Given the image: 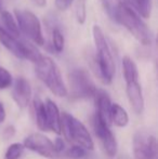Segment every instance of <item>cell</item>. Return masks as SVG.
I'll use <instances>...</instances> for the list:
<instances>
[{"label":"cell","instance_id":"1","mask_svg":"<svg viewBox=\"0 0 158 159\" xmlns=\"http://www.w3.org/2000/svg\"><path fill=\"white\" fill-rule=\"evenodd\" d=\"M114 21L122 25L140 43L148 46L152 42L151 32L139 14L124 1L117 3Z\"/></svg>","mask_w":158,"mask_h":159},{"label":"cell","instance_id":"2","mask_svg":"<svg viewBox=\"0 0 158 159\" xmlns=\"http://www.w3.org/2000/svg\"><path fill=\"white\" fill-rule=\"evenodd\" d=\"M93 41H94L97 57H95V64H97L99 76L103 82L111 84L115 76L116 66L113 59L112 51L110 49L105 35L99 25H94L92 28Z\"/></svg>","mask_w":158,"mask_h":159},{"label":"cell","instance_id":"3","mask_svg":"<svg viewBox=\"0 0 158 159\" xmlns=\"http://www.w3.org/2000/svg\"><path fill=\"white\" fill-rule=\"evenodd\" d=\"M34 64L37 77L53 94L59 98H64L68 94V90L63 81L61 71L51 57L41 55Z\"/></svg>","mask_w":158,"mask_h":159},{"label":"cell","instance_id":"4","mask_svg":"<svg viewBox=\"0 0 158 159\" xmlns=\"http://www.w3.org/2000/svg\"><path fill=\"white\" fill-rule=\"evenodd\" d=\"M61 132L68 142H75L87 151L94 148V143L88 129L81 121L67 113H64L61 117Z\"/></svg>","mask_w":158,"mask_h":159},{"label":"cell","instance_id":"5","mask_svg":"<svg viewBox=\"0 0 158 159\" xmlns=\"http://www.w3.org/2000/svg\"><path fill=\"white\" fill-rule=\"evenodd\" d=\"M15 20L19 25L20 32L26 36L30 41L37 46H43L44 38L42 35L41 23L33 12L28 10H14Z\"/></svg>","mask_w":158,"mask_h":159},{"label":"cell","instance_id":"6","mask_svg":"<svg viewBox=\"0 0 158 159\" xmlns=\"http://www.w3.org/2000/svg\"><path fill=\"white\" fill-rule=\"evenodd\" d=\"M68 84L70 95L75 100L90 98L97 91V87L89 73L82 68H76L70 71L68 75Z\"/></svg>","mask_w":158,"mask_h":159},{"label":"cell","instance_id":"7","mask_svg":"<svg viewBox=\"0 0 158 159\" xmlns=\"http://www.w3.org/2000/svg\"><path fill=\"white\" fill-rule=\"evenodd\" d=\"M133 154L135 159H157V141L154 135L139 132L133 138Z\"/></svg>","mask_w":158,"mask_h":159},{"label":"cell","instance_id":"8","mask_svg":"<svg viewBox=\"0 0 158 159\" xmlns=\"http://www.w3.org/2000/svg\"><path fill=\"white\" fill-rule=\"evenodd\" d=\"M93 129H94V132L97 138H99V140L101 141L102 146H103L105 153L110 157H114L117 154L118 145H117V140L114 134H113L110 126L102 122L97 116H94V119H93Z\"/></svg>","mask_w":158,"mask_h":159},{"label":"cell","instance_id":"9","mask_svg":"<svg viewBox=\"0 0 158 159\" xmlns=\"http://www.w3.org/2000/svg\"><path fill=\"white\" fill-rule=\"evenodd\" d=\"M24 147L32 152L39 154L47 158L54 157L55 153L54 147H53V142L46 135H42L40 133H35L32 135L27 136L24 140L23 143Z\"/></svg>","mask_w":158,"mask_h":159},{"label":"cell","instance_id":"10","mask_svg":"<svg viewBox=\"0 0 158 159\" xmlns=\"http://www.w3.org/2000/svg\"><path fill=\"white\" fill-rule=\"evenodd\" d=\"M12 98L16 105L21 108H25L29 104L32 98V87L29 82L23 77H17L12 82Z\"/></svg>","mask_w":158,"mask_h":159},{"label":"cell","instance_id":"11","mask_svg":"<svg viewBox=\"0 0 158 159\" xmlns=\"http://www.w3.org/2000/svg\"><path fill=\"white\" fill-rule=\"evenodd\" d=\"M95 98V106H97V113L95 116L104 122L105 125L111 127L112 125V117H111V111H112V102L111 98L105 91L97 90L94 93Z\"/></svg>","mask_w":158,"mask_h":159},{"label":"cell","instance_id":"12","mask_svg":"<svg viewBox=\"0 0 158 159\" xmlns=\"http://www.w3.org/2000/svg\"><path fill=\"white\" fill-rule=\"evenodd\" d=\"M0 43L10 53L19 59H24V40H20L9 34L3 27L0 26Z\"/></svg>","mask_w":158,"mask_h":159},{"label":"cell","instance_id":"13","mask_svg":"<svg viewBox=\"0 0 158 159\" xmlns=\"http://www.w3.org/2000/svg\"><path fill=\"white\" fill-rule=\"evenodd\" d=\"M126 93L134 113L141 114L144 109V98L139 80L126 84Z\"/></svg>","mask_w":158,"mask_h":159},{"label":"cell","instance_id":"14","mask_svg":"<svg viewBox=\"0 0 158 159\" xmlns=\"http://www.w3.org/2000/svg\"><path fill=\"white\" fill-rule=\"evenodd\" d=\"M44 106H46L49 130H52L56 134H61V115L57 105L53 101L47 100Z\"/></svg>","mask_w":158,"mask_h":159},{"label":"cell","instance_id":"15","mask_svg":"<svg viewBox=\"0 0 158 159\" xmlns=\"http://www.w3.org/2000/svg\"><path fill=\"white\" fill-rule=\"evenodd\" d=\"M122 75H124V81L131 82L137 81L139 79V70L138 66L130 57H122Z\"/></svg>","mask_w":158,"mask_h":159},{"label":"cell","instance_id":"16","mask_svg":"<svg viewBox=\"0 0 158 159\" xmlns=\"http://www.w3.org/2000/svg\"><path fill=\"white\" fill-rule=\"evenodd\" d=\"M133 9L143 19H148L152 12V1L151 0H121Z\"/></svg>","mask_w":158,"mask_h":159},{"label":"cell","instance_id":"17","mask_svg":"<svg viewBox=\"0 0 158 159\" xmlns=\"http://www.w3.org/2000/svg\"><path fill=\"white\" fill-rule=\"evenodd\" d=\"M34 109H35V116H36V122L37 126L41 131H48V120H47V111L44 103L40 100L39 98H36L34 100Z\"/></svg>","mask_w":158,"mask_h":159},{"label":"cell","instance_id":"18","mask_svg":"<svg viewBox=\"0 0 158 159\" xmlns=\"http://www.w3.org/2000/svg\"><path fill=\"white\" fill-rule=\"evenodd\" d=\"M0 16H1V21L4 26V30L9 34H11L12 36H14V37L20 38L21 32H20L19 25H17V22L15 20V17L10 12H8L6 10H2L0 12Z\"/></svg>","mask_w":158,"mask_h":159},{"label":"cell","instance_id":"19","mask_svg":"<svg viewBox=\"0 0 158 159\" xmlns=\"http://www.w3.org/2000/svg\"><path fill=\"white\" fill-rule=\"evenodd\" d=\"M111 117L112 122L117 127L124 128L129 124V115L119 104H112V111H111Z\"/></svg>","mask_w":158,"mask_h":159},{"label":"cell","instance_id":"20","mask_svg":"<svg viewBox=\"0 0 158 159\" xmlns=\"http://www.w3.org/2000/svg\"><path fill=\"white\" fill-rule=\"evenodd\" d=\"M65 46V38H64L63 33L57 27L53 28L52 30V47L53 50L56 53H61L64 50Z\"/></svg>","mask_w":158,"mask_h":159},{"label":"cell","instance_id":"21","mask_svg":"<svg viewBox=\"0 0 158 159\" xmlns=\"http://www.w3.org/2000/svg\"><path fill=\"white\" fill-rule=\"evenodd\" d=\"M75 16L79 24H84L87 19V1L86 0H76L75 3Z\"/></svg>","mask_w":158,"mask_h":159},{"label":"cell","instance_id":"22","mask_svg":"<svg viewBox=\"0 0 158 159\" xmlns=\"http://www.w3.org/2000/svg\"><path fill=\"white\" fill-rule=\"evenodd\" d=\"M24 145L21 143H13L8 147L4 155V159H19L23 154L24 151Z\"/></svg>","mask_w":158,"mask_h":159},{"label":"cell","instance_id":"23","mask_svg":"<svg viewBox=\"0 0 158 159\" xmlns=\"http://www.w3.org/2000/svg\"><path fill=\"white\" fill-rule=\"evenodd\" d=\"M12 76L8 69L0 66V89H7L12 86Z\"/></svg>","mask_w":158,"mask_h":159},{"label":"cell","instance_id":"24","mask_svg":"<svg viewBox=\"0 0 158 159\" xmlns=\"http://www.w3.org/2000/svg\"><path fill=\"white\" fill-rule=\"evenodd\" d=\"M87 155V149L80 145H74L67 151V156L72 159H81Z\"/></svg>","mask_w":158,"mask_h":159},{"label":"cell","instance_id":"25","mask_svg":"<svg viewBox=\"0 0 158 159\" xmlns=\"http://www.w3.org/2000/svg\"><path fill=\"white\" fill-rule=\"evenodd\" d=\"M101 3L103 6L105 12L107 13V15L111 19L114 21V16H115V11L117 8V3L115 2V0H101Z\"/></svg>","mask_w":158,"mask_h":159},{"label":"cell","instance_id":"26","mask_svg":"<svg viewBox=\"0 0 158 159\" xmlns=\"http://www.w3.org/2000/svg\"><path fill=\"white\" fill-rule=\"evenodd\" d=\"M73 2H74V0H54L55 7L60 11H66L72 6Z\"/></svg>","mask_w":158,"mask_h":159},{"label":"cell","instance_id":"27","mask_svg":"<svg viewBox=\"0 0 158 159\" xmlns=\"http://www.w3.org/2000/svg\"><path fill=\"white\" fill-rule=\"evenodd\" d=\"M53 147H54V151L56 154H60L65 149V143H64L63 139L61 138H56L53 143Z\"/></svg>","mask_w":158,"mask_h":159},{"label":"cell","instance_id":"28","mask_svg":"<svg viewBox=\"0 0 158 159\" xmlns=\"http://www.w3.org/2000/svg\"><path fill=\"white\" fill-rule=\"evenodd\" d=\"M6 109H4L3 105L0 103V124H2V122L4 121V119H6Z\"/></svg>","mask_w":158,"mask_h":159},{"label":"cell","instance_id":"29","mask_svg":"<svg viewBox=\"0 0 158 159\" xmlns=\"http://www.w3.org/2000/svg\"><path fill=\"white\" fill-rule=\"evenodd\" d=\"M32 1L34 2L37 7H40V8H42V7H44L47 4V0H32Z\"/></svg>","mask_w":158,"mask_h":159},{"label":"cell","instance_id":"30","mask_svg":"<svg viewBox=\"0 0 158 159\" xmlns=\"http://www.w3.org/2000/svg\"><path fill=\"white\" fill-rule=\"evenodd\" d=\"M119 159H130L129 157H127V156H120Z\"/></svg>","mask_w":158,"mask_h":159},{"label":"cell","instance_id":"31","mask_svg":"<svg viewBox=\"0 0 158 159\" xmlns=\"http://www.w3.org/2000/svg\"><path fill=\"white\" fill-rule=\"evenodd\" d=\"M2 11V0H0V12Z\"/></svg>","mask_w":158,"mask_h":159}]
</instances>
